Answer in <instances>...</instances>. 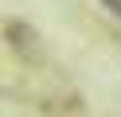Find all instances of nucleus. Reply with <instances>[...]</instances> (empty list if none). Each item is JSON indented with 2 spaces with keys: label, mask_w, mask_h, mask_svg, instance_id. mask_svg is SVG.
<instances>
[{
  "label": "nucleus",
  "mask_w": 121,
  "mask_h": 117,
  "mask_svg": "<svg viewBox=\"0 0 121 117\" xmlns=\"http://www.w3.org/2000/svg\"><path fill=\"white\" fill-rule=\"evenodd\" d=\"M109 4H113V12H117V16H121V0H109Z\"/></svg>",
  "instance_id": "nucleus-1"
}]
</instances>
